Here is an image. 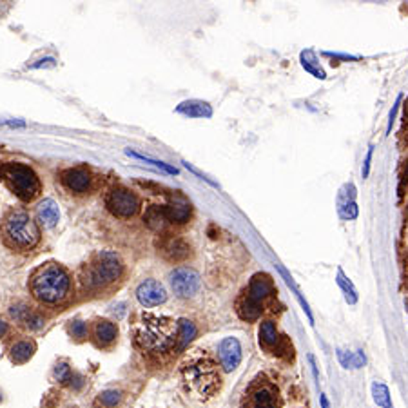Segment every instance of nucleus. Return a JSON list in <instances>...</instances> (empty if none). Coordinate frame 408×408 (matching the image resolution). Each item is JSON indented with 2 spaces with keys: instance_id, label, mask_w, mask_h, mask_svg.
Wrapping results in <instances>:
<instances>
[{
  "instance_id": "f257e3e1",
  "label": "nucleus",
  "mask_w": 408,
  "mask_h": 408,
  "mask_svg": "<svg viewBox=\"0 0 408 408\" xmlns=\"http://www.w3.org/2000/svg\"><path fill=\"white\" fill-rule=\"evenodd\" d=\"M30 294L40 307L62 308L71 304L75 283L68 269L56 261L38 265L30 276Z\"/></svg>"
},
{
  "instance_id": "f03ea898",
  "label": "nucleus",
  "mask_w": 408,
  "mask_h": 408,
  "mask_svg": "<svg viewBox=\"0 0 408 408\" xmlns=\"http://www.w3.org/2000/svg\"><path fill=\"white\" fill-rule=\"evenodd\" d=\"M181 381L187 390L200 400L216 396L222 387V374L210 354L205 350H193L180 365Z\"/></svg>"
},
{
  "instance_id": "7ed1b4c3",
  "label": "nucleus",
  "mask_w": 408,
  "mask_h": 408,
  "mask_svg": "<svg viewBox=\"0 0 408 408\" xmlns=\"http://www.w3.org/2000/svg\"><path fill=\"white\" fill-rule=\"evenodd\" d=\"M136 343L151 354H165L178 345V321L164 314L142 312L135 328Z\"/></svg>"
},
{
  "instance_id": "20e7f679",
  "label": "nucleus",
  "mask_w": 408,
  "mask_h": 408,
  "mask_svg": "<svg viewBox=\"0 0 408 408\" xmlns=\"http://www.w3.org/2000/svg\"><path fill=\"white\" fill-rule=\"evenodd\" d=\"M2 244L15 253H30L40 244V227L24 209L8 210L0 222Z\"/></svg>"
},
{
  "instance_id": "39448f33",
  "label": "nucleus",
  "mask_w": 408,
  "mask_h": 408,
  "mask_svg": "<svg viewBox=\"0 0 408 408\" xmlns=\"http://www.w3.org/2000/svg\"><path fill=\"white\" fill-rule=\"evenodd\" d=\"M124 276V261L113 251H98L80 269V283L85 291L100 292L120 282Z\"/></svg>"
},
{
  "instance_id": "423d86ee",
  "label": "nucleus",
  "mask_w": 408,
  "mask_h": 408,
  "mask_svg": "<svg viewBox=\"0 0 408 408\" xmlns=\"http://www.w3.org/2000/svg\"><path fill=\"white\" fill-rule=\"evenodd\" d=\"M0 181L22 202L30 203L42 193L40 178L30 165L20 162H2L0 164Z\"/></svg>"
},
{
  "instance_id": "0eeeda50",
  "label": "nucleus",
  "mask_w": 408,
  "mask_h": 408,
  "mask_svg": "<svg viewBox=\"0 0 408 408\" xmlns=\"http://www.w3.org/2000/svg\"><path fill=\"white\" fill-rule=\"evenodd\" d=\"M105 207L116 218H131L140 210V200L126 187H114L105 196Z\"/></svg>"
},
{
  "instance_id": "6e6552de",
  "label": "nucleus",
  "mask_w": 408,
  "mask_h": 408,
  "mask_svg": "<svg viewBox=\"0 0 408 408\" xmlns=\"http://www.w3.org/2000/svg\"><path fill=\"white\" fill-rule=\"evenodd\" d=\"M93 173L85 165L64 169L60 173V184L71 194H88L93 189Z\"/></svg>"
},
{
  "instance_id": "1a4fd4ad",
  "label": "nucleus",
  "mask_w": 408,
  "mask_h": 408,
  "mask_svg": "<svg viewBox=\"0 0 408 408\" xmlns=\"http://www.w3.org/2000/svg\"><path fill=\"white\" fill-rule=\"evenodd\" d=\"M200 274L191 267H178L171 272V287L178 298H191L200 289Z\"/></svg>"
},
{
  "instance_id": "9d476101",
  "label": "nucleus",
  "mask_w": 408,
  "mask_h": 408,
  "mask_svg": "<svg viewBox=\"0 0 408 408\" xmlns=\"http://www.w3.org/2000/svg\"><path fill=\"white\" fill-rule=\"evenodd\" d=\"M247 408H280L278 388L267 381H258L247 392Z\"/></svg>"
},
{
  "instance_id": "9b49d317",
  "label": "nucleus",
  "mask_w": 408,
  "mask_h": 408,
  "mask_svg": "<svg viewBox=\"0 0 408 408\" xmlns=\"http://www.w3.org/2000/svg\"><path fill=\"white\" fill-rule=\"evenodd\" d=\"M136 298L143 307H158V305L165 304L167 299V291L160 282L156 280H145L136 289Z\"/></svg>"
},
{
  "instance_id": "f8f14e48",
  "label": "nucleus",
  "mask_w": 408,
  "mask_h": 408,
  "mask_svg": "<svg viewBox=\"0 0 408 408\" xmlns=\"http://www.w3.org/2000/svg\"><path fill=\"white\" fill-rule=\"evenodd\" d=\"M218 358L222 363L223 371L232 372L236 371L241 363V345L236 337H225L220 341L218 345Z\"/></svg>"
},
{
  "instance_id": "ddd939ff",
  "label": "nucleus",
  "mask_w": 408,
  "mask_h": 408,
  "mask_svg": "<svg viewBox=\"0 0 408 408\" xmlns=\"http://www.w3.org/2000/svg\"><path fill=\"white\" fill-rule=\"evenodd\" d=\"M91 337L100 349H111L118 340V325L111 320H97L91 327Z\"/></svg>"
},
{
  "instance_id": "4468645a",
  "label": "nucleus",
  "mask_w": 408,
  "mask_h": 408,
  "mask_svg": "<svg viewBox=\"0 0 408 408\" xmlns=\"http://www.w3.org/2000/svg\"><path fill=\"white\" fill-rule=\"evenodd\" d=\"M164 209V216L171 223H186L191 218V203L181 194H176L169 200Z\"/></svg>"
},
{
  "instance_id": "2eb2a0df",
  "label": "nucleus",
  "mask_w": 408,
  "mask_h": 408,
  "mask_svg": "<svg viewBox=\"0 0 408 408\" xmlns=\"http://www.w3.org/2000/svg\"><path fill=\"white\" fill-rule=\"evenodd\" d=\"M270 294H272V282H270L269 276L267 274H254L251 283H248L247 298L256 301V304H261Z\"/></svg>"
},
{
  "instance_id": "dca6fc26",
  "label": "nucleus",
  "mask_w": 408,
  "mask_h": 408,
  "mask_svg": "<svg viewBox=\"0 0 408 408\" xmlns=\"http://www.w3.org/2000/svg\"><path fill=\"white\" fill-rule=\"evenodd\" d=\"M37 352V343L33 340H18L9 347V358L15 365H24Z\"/></svg>"
},
{
  "instance_id": "f3484780",
  "label": "nucleus",
  "mask_w": 408,
  "mask_h": 408,
  "mask_svg": "<svg viewBox=\"0 0 408 408\" xmlns=\"http://www.w3.org/2000/svg\"><path fill=\"white\" fill-rule=\"evenodd\" d=\"M176 113L189 118H210L212 116V107L203 100H187L178 105Z\"/></svg>"
},
{
  "instance_id": "a211bd4d",
  "label": "nucleus",
  "mask_w": 408,
  "mask_h": 408,
  "mask_svg": "<svg viewBox=\"0 0 408 408\" xmlns=\"http://www.w3.org/2000/svg\"><path fill=\"white\" fill-rule=\"evenodd\" d=\"M283 341V336L278 332V328L274 321H263L260 327V345L265 350L278 349Z\"/></svg>"
},
{
  "instance_id": "6ab92c4d",
  "label": "nucleus",
  "mask_w": 408,
  "mask_h": 408,
  "mask_svg": "<svg viewBox=\"0 0 408 408\" xmlns=\"http://www.w3.org/2000/svg\"><path fill=\"white\" fill-rule=\"evenodd\" d=\"M37 215H38V220H40V223H42L44 227H47V229L55 227L60 220L59 205H56L53 200H44V202L37 207Z\"/></svg>"
},
{
  "instance_id": "aec40b11",
  "label": "nucleus",
  "mask_w": 408,
  "mask_h": 408,
  "mask_svg": "<svg viewBox=\"0 0 408 408\" xmlns=\"http://www.w3.org/2000/svg\"><path fill=\"white\" fill-rule=\"evenodd\" d=\"M164 254L169 261H181L189 258L191 247L186 240L181 238H171L167 244L164 245Z\"/></svg>"
},
{
  "instance_id": "412c9836",
  "label": "nucleus",
  "mask_w": 408,
  "mask_h": 408,
  "mask_svg": "<svg viewBox=\"0 0 408 408\" xmlns=\"http://www.w3.org/2000/svg\"><path fill=\"white\" fill-rule=\"evenodd\" d=\"M337 359H340L341 366L343 368H361L365 365V354L363 350H358V352H347L343 349H337Z\"/></svg>"
},
{
  "instance_id": "4be33fe9",
  "label": "nucleus",
  "mask_w": 408,
  "mask_h": 408,
  "mask_svg": "<svg viewBox=\"0 0 408 408\" xmlns=\"http://www.w3.org/2000/svg\"><path fill=\"white\" fill-rule=\"evenodd\" d=\"M261 312H263L261 304H256V301H253V299H248L247 296L241 299L240 307H238V314H240L241 320H245V321H256L261 316Z\"/></svg>"
},
{
  "instance_id": "5701e85b",
  "label": "nucleus",
  "mask_w": 408,
  "mask_h": 408,
  "mask_svg": "<svg viewBox=\"0 0 408 408\" xmlns=\"http://www.w3.org/2000/svg\"><path fill=\"white\" fill-rule=\"evenodd\" d=\"M194 336H196V327L193 321L186 320V318L178 320V345L187 347L194 340Z\"/></svg>"
},
{
  "instance_id": "b1692460",
  "label": "nucleus",
  "mask_w": 408,
  "mask_h": 408,
  "mask_svg": "<svg viewBox=\"0 0 408 408\" xmlns=\"http://www.w3.org/2000/svg\"><path fill=\"white\" fill-rule=\"evenodd\" d=\"M337 285L341 287V291L345 292V299L349 301L350 305L358 304V291H356V287L352 285V282H350L349 278H347L345 274H343V270H337Z\"/></svg>"
},
{
  "instance_id": "393cba45",
  "label": "nucleus",
  "mask_w": 408,
  "mask_h": 408,
  "mask_svg": "<svg viewBox=\"0 0 408 408\" xmlns=\"http://www.w3.org/2000/svg\"><path fill=\"white\" fill-rule=\"evenodd\" d=\"M301 66H304L305 69H307L308 73H312V75L316 76V78H327V75H325V71L323 69L320 68V66H316V55H314V51H304L301 53Z\"/></svg>"
},
{
  "instance_id": "a878e982",
  "label": "nucleus",
  "mask_w": 408,
  "mask_h": 408,
  "mask_svg": "<svg viewBox=\"0 0 408 408\" xmlns=\"http://www.w3.org/2000/svg\"><path fill=\"white\" fill-rule=\"evenodd\" d=\"M124 394L116 388H109V390L100 392V396H98V403L102 404L104 408H116L118 404L122 403Z\"/></svg>"
},
{
  "instance_id": "bb28decb",
  "label": "nucleus",
  "mask_w": 408,
  "mask_h": 408,
  "mask_svg": "<svg viewBox=\"0 0 408 408\" xmlns=\"http://www.w3.org/2000/svg\"><path fill=\"white\" fill-rule=\"evenodd\" d=\"M145 223H148L151 229H162L167 223L164 216V209L162 207H151V209L145 212Z\"/></svg>"
},
{
  "instance_id": "cd10ccee",
  "label": "nucleus",
  "mask_w": 408,
  "mask_h": 408,
  "mask_svg": "<svg viewBox=\"0 0 408 408\" xmlns=\"http://www.w3.org/2000/svg\"><path fill=\"white\" fill-rule=\"evenodd\" d=\"M372 396H374V401L378 407L381 408H387L390 407V392H388V388L385 387L383 383H374L372 385Z\"/></svg>"
},
{
  "instance_id": "c85d7f7f",
  "label": "nucleus",
  "mask_w": 408,
  "mask_h": 408,
  "mask_svg": "<svg viewBox=\"0 0 408 408\" xmlns=\"http://www.w3.org/2000/svg\"><path fill=\"white\" fill-rule=\"evenodd\" d=\"M69 334H71V337H75L76 341L88 340V336H89L88 323L80 320H75L71 325H69Z\"/></svg>"
},
{
  "instance_id": "c756f323",
  "label": "nucleus",
  "mask_w": 408,
  "mask_h": 408,
  "mask_svg": "<svg viewBox=\"0 0 408 408\" xmlns=\"http://www.w3.org/2000/svg\"><path fill=\"white\" fill-rule=\"evenodd\" d=\"M55 378L59 379L62 385H68L69 381H73V372L68 363H59V365L55 366Z\"/></svg>"
},
{
  "instance_id": "7c9ffc66",
  "label": "nucleus",
  "mask_w": 408,
  "mask_h": 408,
  "mask_svg": "<svg viewBox=\"0 0 408 408\" xmlns=\"http://www.w3.org/2000/svg\"><path fill=\"white\" fill-rule=\"evenodd\" d=\"M341 216L347 220H356L358 218V205H356V202H345L343 205H341Z\"/></svg>"
},
{
  "instance_id": "2f4dec72",
  "label": "nucleus",
  "mask_w": 408,
  "mask_h": 408,
  "mask_svg": "<svg viewBox=\"0 0 408 408\" xmlns=\"http://www.w3.org/2000/svg\"><path fill=\"white\" fill-rule=\"evenodd\" d=\"M372 152H374V145H371V148H368V152H366V156H365V164H363V178H366L368 176V173H371Z\"/></svg>"
},
{
  "instance_id": "473e14b6",
  "label": "nucleus",
  "mask_w": 408,
  "mask_h": 408,
  "mask_svg": "<svg viewBox=\"0 0 408 408\" xmlns=\"http://www.w3.org/2000/svg\"><path fill=\"white\" fill-rule=\"evenodd\" d=\"M401 100H403V97H397V100H396V104H394V107H392V111H390V116H388V127H387V133H390V129H392V124H394V120H396V114H397V107H400V104H401Z\"/></svg>"
},
{
  "instance_id": "72a5a7b5",
  "label": "nucleus",
  "mask_w": 408,
  "mask_h": 408,
  "mask_svg": "<svg viewBox=\"0 0 408 408\" xmlns=\"http://www.w3.org/2000/svg\"><path fill=\"white\" fill-rule=\"evenodd\" d=\"M9 332V327H8V323L6 321H2L0 320V337H4L6 334Z\"/></svg>"
},
{
  "instance_id": "f704fd0d",
  "label": "nucleus",
  "mask_w": 408,
  "mask_h": 408,
  "mask_svg": "<svg viewBox=\"0 0 408 408\" xmlns=\"http://www.w3.org/2000/svg\"><path fill=\"white\" fill-rule=\"evenodd\" d=\"M320 403H321V408H330V403H328L327 396L325 394H320Z\"/></svg>"
},
{
  "instance_id": "c9c22d12",
  "label": "nucleus",
  "mask_w": 408,
  "mask_h": 408,
  "mask_svg": "<svg viewBox=\"0 0 408 408\" xmlns=\"http://www.w3.org/2000/svg\"><path fill=\"white\" fill-rule=\"evenodd\" d=\"M404 116L408 118V104H407V109H404Z\"/></svg>"
},
{
  "instance_id": "e433bc0d",
  "label": "nucleus",
  "mask_w": 408,
  "mask_h": 408,
  "mask_svg": "<svg viewBox=\"0 0 408 408\" xmlns=\"http://www.w3.org/2000/svg\"><path fill=\"white\" fill-rule=\"evenodd\" d=\"M407 308H408V301H407Z\"/></svg>"
},
{
  "instance_id": "4c0bfd02",
  "label": "nucleus",
  "mask_w": 408,
  "mask_h": 408,
  "mask_svg": "<svg viewBox=\"0 0 408 408\" xmlns=\"http://www.w3.org/2000/svg\"><path fill=\"white\" fill-rule=\"evenodd\" d=\"M387 408H392V404H390V407H387Z\"/></svg>"
}]
</instances>
